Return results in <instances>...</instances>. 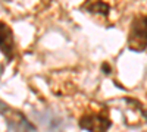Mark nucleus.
Segmentation results:
<instances>
[{
  "mask_svg": "<svg viewBox=\"0 0 147 132\" xmlns=\"http://www.w3.org/2000/svg\"><path fill=\"white\" fill-rule=\"evenodd\" d=\"M81 7L84 10H87L88 13L100 15V16H107L110 12V6L105 0H85Z\"/></svg>",
  "mask_w": 147,
  "mask_h": 132,
  "instance_id": "nucleus-5",
  "label": "nucleus"
},
{
  "mask_svg": "<svg viewBox=\"0 0 147 132\" xmlns=\"http://www.w3.org/2000/svg\"><path fill=\"white\" fill-rule=\"evenodd\" d=\"M103 72H106V74H110V68H109V65H103Z\"/></svg>",
  "mask_w": 147,
  "mask_h": 132,
  "instance_id": "nucleus-6",
  "label": "nucleus"
},
{
  "mask_svg": "<svg viewBox=\"0 0 147 132\" xmlns=\"http://www.w3.org/2000/svg\"><path fill=\"white\" fill-rule=\"evenodd\" d=\"M0 50L7 57V60H12L15 56V40L12 29L5 22H0Z\"/></svg>",
  "mask_w": 147,
  "mask_h": 132,
  "instance_id": "nucleus-4",
  "label": "nucleus"
},
{
  "mask_svg": "<svg viewBox=\"0 0 147 132\" xmlns=\"http://www.w3.org/2000/svg\"><path fill=\"white\" fill-rule=\"evenodd\" d=\"M0 112L6 117L10 128H13L15 132H35V128L27 121V117L22 113L10 109L9 106H6L3 103H0Z\"/></svg>",
  "mask_w": 147,
  "mask_h": 132,
  "instance_id": "nucleus-2",
  "label": "nucleus"
},
{
  "mask_svg": "<svg viewBox=\"0 0 147 132\" xmlns=\"http://www.w3.org/2000/svg\"><path fill=\"white\" fill-rule=\"evenodd\" d=\"M80 126L90 132H106L110 126V121L103 113H87L80 119Z\"/></svg>",
  "mask_w": 147,
  "mask_h": 132,
  "instance_id": "nucleus-3",
  "label": "nucleus"
},
{
  "mask_svg": "<svg viewBox=\"0 0 147 132\" xmlns=\"http://www.w3.org/2000/svg\"><path fill=\"white\" fill-rule=\"evenodd\" d=\"M128 47L132 52H143L147 47V16H138L131 22Z\"/></svg>",
  "mask_w": 147,
  "mask_h": 132,
  "instance_id": "nucleus-1",
  "label": "nucleus"
}]
</instances>
